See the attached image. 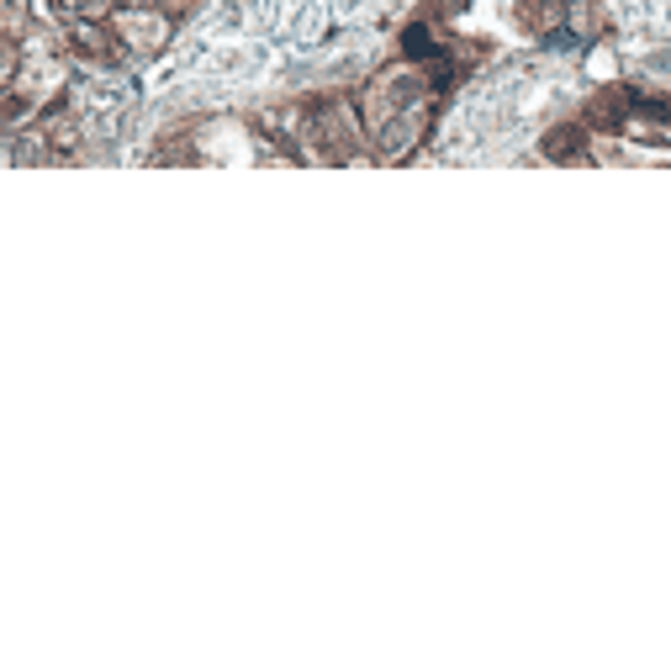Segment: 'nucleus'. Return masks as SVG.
Masks as SVG:
<instances>
[{
    "instance_id": "1",
    "label": "nucleus",
    "mask_w": 671,
    "mask_h": 671,
    "mask_svg": "<svg viewBox=\"0 0 671 671\" xmlns=\"http://www.w3.org/2000/svg\"><path fill=\"white\" fill-rule=\"evenodd\" d=\"M402 53H407V59H434V37H428V27H407L402 32Z\"/></svg>"
},
{
    "instance_id": "2",
    "label": "nucleus",
    "mask_w": 671,
    "mask_h": 671,
    "mask_svg": "<svg viewBox=\"0 0 671 671\" xmlns=\"http://www.w3.org/2000/svg\"><path fill=\"white\" fill-rule=\"evenodd\" d=\"M576 143H582V133H576V127H561V138H550L545 154L550 159H566V154H576Z\"/></svg>"
}]
</instances>
